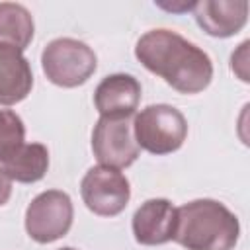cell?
I'll list each match as a JSON object with an SVG mask.
<instances>
[{
    "mask_svg": "<svg viewBox=\"0 0 250 250\" xmlns=\"http://www.w3.org/2000/svg\"><path fill=\"white\" fill-rule=\"evenodd\" d=\"M135 57L180 94H199L213 80L211 57L172 29H150L141 35Z\"/></svg>",
    "mask_w": 250,
    "mask_h": 250,
    "instance_id": "cell-1",
    "label": "cell"
},
{
    "mask_svg": "<svg viewBox=\"0 0 250 250\" xmlns=\"http://www.w3.org/2000/svg\"><path fill=\"white\" fill-rule=\"evenodd\" d=\"M174 240L186 250H232L240 236L236 215L215 199H193L176 207Z\"/></svg>",
    "mask_w": 250,
    "mask_h": 250,
    "instance_id": "cell-2",
    "label": "cell"
},
{
    "mask_svg": "<svg viewBox=\"0 0 250 250\" xmlns=\"http://www.w3.org/2000/svg\"><path fill=\"white\" fill-rule=\"evenodd\" d=\"M133 135L139 148L162 156L176 152L188 137V121L180 109L168 104H152L133 119Z\"/></svg>",
    "mask_w": 250,
    "mask_h": 250,
    "instance_id": "cell-3",
    "label": "cell"
},
{
    "mask_svg": "<svg viewBox=\"0 0 250 250\" xmlns=\"http://www.w3.org/2000/svg\"><path fill=\"white\" fill-rule=\"evenodd\" d=\"M41 66L49 82L61 88H76L84 84L98 68L92 47L72 37H59L47 43L41 53Z\"/></svg>",
    "mask_w": 250,
    "mask_h": 250,
    "instance_id": "cell-4",
    "label": "cell"
},
{
    "mask_svg": "<svg viewBox=\"0 0 250 250\" xmlns=\"http://www.w3.org/2000/svg\"><path fill=\"white\" fill-rule=\"evenodd\" d=\"M74 219L72 199L66 191L47 189L31 199L25 209V232L39 244H49L62 238Z\"/></svg>",
    "mask_w": 250,
    "mask_h": 250,
    "instance_id": "cell-5",
    "label": "cell"
},
{
    "mask_svg": "<svg viewBox=\"0 0 250 250\" xmlns=\"http://www.w3.org/2000/svg\"><path fill=\"white\" fill-rule=\"evenodd\" d=\"M92 150L100 166L115 170L131 166L141 154L131 117H100L92 131Z\"/></svg>",
    "mask_w": 250,
    "mask_h": 250,
    "instance_id": "cell-6",
    "label": "cell"
},
{
    "mask_svg": "<svg viewBox=\"0 0 250 250\" xmlns=\"http://www.w3.org/2000/svg\"><path fill=\"white\" fill-rule=\"evenodd\" d=\"M80 195L86 207L100 217L119 215L131 197L129 180L115 168L94 166L80 182Z\"/></svg>",
    "mask_w": 250,
    "mask_h": 250,
    "instance_id": "cell-7",
    "label": "cell"
},
{
    "mask_svg": "<svg viewBox=\"0 0 250 250\" xmlns=\"http://www.w3.org/2000/svg\"><path fill=\"white\" fill-rule=\"evenodd\" d=\"M176 207L164 199H146L133 215L131 227L135 240L143 246H158L174 240L176 232Z\"/></svg>",
    "mask_w": 250,
    "mask_h": 250,
    "instance_id": "cell-8",
    "label": "cell"
},
{
    "mask_svg": "<svg viewBox=\"0 0 250 250\" xmlns=\"http://www.w3.org/2000/svg\"><path fill=\"white\" fill-rule=\"evenodd\" d=\"M141 102V82L125 72L105 76L94 92L100 117H133Z\"/></svg>",
    "mask_w": 250,
    "mask_h": 250,
    "instance_id": "cell-9",
    "label": "cell"
},
{
    "mask_svg": "<svg viewBox=\"0 0 250 250\" xmlns=\"http://www.w3.org/2000/svg\"><path fill=\"white\" fill-rule=\"evenodd\" d=\"M248 8L246 0H201L195 2L193 16L207 35L230 37L246 25Z\"/></svg>",
    "mask_w": 250,
    "mask_h": 250,
    "instance_id": "cell-10",
    "label": "cell"
},
{
    "mask_svg": "<svg viewBox=\"0 0 250 250\" xmlns=\"http://www.w3.org/2000/svg\"><path fill=\"white\" fill-rule=\"evenodd\" d=\"M33 88V72L21 51L0 45V105L20 104Z\"/></svg>",
    "mask_w": 250,
    "mask_h": 250,
    "instance_id": "cell-11",
    "label": "cell"
},
{
    "mask_svg": "<svg viewBox=\"0 0 250 250\" xmlns=\"http://www.w3.org/2000/svg\"><path fill=\"white\" fill-rule=\"evenodd\" d=\"M0 168L12 182L33 184L39 182L49 168V150L41 143H25L8 160L0 162Z\"/></svg>",
    "mask_w": 250,
    "mask_h": 250,
    "instance_id": "cell-12",
    "label": "cell"
},
{
    "mask_svg": "<svg viewBox=\"0 0 250 250\" xmlns=\"http://www.w3.org/2000/svg\"><path fill=\"white\" fill-rule=\"evenodd\" d=\"M35 33L33 16L29 10L16 2H0V45L25 51Z\"/></svg>",
    "mask_w": 250,
    "mask_h": 250,
    "instance_id": "cell-13",
    "label": "cell"
},
{
    "mask_svg": "<svg viewBox=\"0 0 250 250\" xmlns=\"http://www.w3.org/2000/svg\"><path fill=\"white\" fill-rule=\"evenodd\" d=\"M25 145V125L12 109H0V162Z\"/></svg>",
    "mask_w": 250,
    "mask_h": 250,
    "instance_id": "cell-14",
    "label": "cell"
},
{
    "mask_svg": "<svg viewBox=\"0 0 250 250\" xmlns=\"http://www.w3.org/2000/svg\"><path fill=\"white\" fill-rule=\"evenodd\" d=\"M158 8H164L168 12H176V14H182V12H193L195 8V2H186V0H180V2H154Z\"/></svg>",
    "mask_w": 250,
    "mask_h": 250,
    "instance_id": "cell-15",
    "label": "cell"
},
{
    "mask_svg": "<svg viewBox=\"0 0 250 250\" xmlns=\"http://www.w3.org/2000/svg\"><path fill=\"white\" fill-rule=\"evenodd\" d=\"M12 195V180L6 176V172L0 168V207L8 203Z\"/></svg>",
    "mask_w": 250,
    "mask_h": 250,
    "instance_id": "cell-16",
    "label": "cell"
},
{
    "mask_svg": "<svg viewBox=\"0 0 250 250\" xmlns=\"http://www.w3.org/2000/svg\"><path fill=\"white\" fill-rule=\"evenodd\" d=\"M59 250H76V248H70V246H64V248H59Z\"/></svg>",
    "mask_w": 250,
    "mask_h": 250,
    "instance_id": "cell-17",
    "label": "cell"
}]
</instances>
